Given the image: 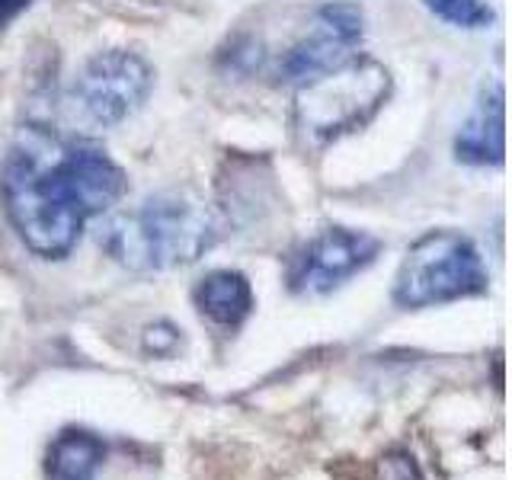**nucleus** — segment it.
Returning a JSON list of instances; mask_svg holds the SVG:
<instances>
[{
    "mask_svg": "<svg viewBox=\"0 0 512 480\" xmlns=\"http://www.w3.org/2000/svg\"><path fill=\"white\" fill-rule=\"evenodd\" d=\"M487 269L477 247L458 231H429L407 250L394 279L400 308H432L487 292Z\"/></svg>",
    "mask_w": 512,
    "mask_h": 480,
    "instance_id": "obj_4",
    "label": "nucleus"
},
{
    "mask_svg": "<svg viewBox=\"0 0 512 480\" xmlns=\"http://www.w3.org/2000/svg\"><path fill=\"white\" fill-rule=\"evenodd\" d=\"M429 13L458 29H484L493 23V10L484 0H423Z\"/></svg>",
    "mask_w": 512,
    "mask_h": 480,
    "instance_id": "obj_11",
    "label": "nucleus"
},
{
    "mask_svg": "<svg viewBox=\"0 0 512 480\" xmlns=\"http://www.w3.org/2000/svg\"><path fill=\"white\" fill-rule=\"evenodd\" d=\"M125 173L100 144L71 141L42 125L23 128L0 170V196L23 244L42 260H61L84 224L112 212Z\"/></svg>",
    "mask_w": 512,
    "mask_h": 480,
    "instance_id": "obj_1",
    "label": "nucleus"
},
{
    "mask_svg": "<svg viewBox=\"0 0 512 480\" xmlns=\"http://www.w3.org/2000/svg\"><path fill=\"white\" fill-rule=\"evenodd\" d=\"M29 4L32 0H0V29H4L7 23H13Z\"/></svg>",
    "mask_w": 512,
    "mask_h": 480,
    "instance_id": "obj_13",
    "label": "nucleus"
},
{
    "mask_svg": "<svg viewBox=\"0 0 512 480\" xmlns=\"http://www.w3.org/2000/svg\"><path fill=\"white\" fill-rule=\"evenodd\" d=\"M378 253L381 240L372 234L352 228H327L292 256L288 288L295 295H327L336 285L356 276L359 269L375 263Z\"/></svg>",
    "mask_w": 512,
    "mask_h": 480,
    "instance_id": "obj_6",
    "label": "nucleus"
},
{
    "mask_svg": "<svg viewBox=\"0 0 512 480\" xmlns=\"http://www.w3.org/2000/svg\"><path fill=\"white\" fill-rule=\"evenodd\" d=\"M365 16L356 4H327L317 10L311 36H304L279 64V77L285 84H308V80L340 68L356 52L362 39Z\"/></svg>",
    "mask_w": 512,
    "mask_h": 480,
    "instance_id": "obj_7",
    "label": "nucleus"
},
{
    "mask_svg": "<svg viewBox=\"0 0 512 480\" xmlns=\"http://www.w3.org/2000/svg\"><path fill=\"white\" fill-rule=\"evenodd\" d=\"M455 157L471 167H500L506 157V106L503 84H493L477 100L474 116L461 125Z\"/></svg>",
    "mask_w": 512,
    "mask_h": 480,
    "instance_id": "obj_8",
    "label": "nucleus"
},
{
    "mask_svg": "<svg viewBox=\"0 0 512 480\" xmlns=\"http://www.w3.org/2000/svg\"><path fill=\"white\" fill-rule=\"evenodd\" d=\"M192 301L202 317H208L218 327H240L253 314V288L250 279L237 269H215L202 276L192 288Z\"/></svg>",
    "mask_w": 512,
    "mask_h": 480,
    "instance_id": "obj_9",
    "label": "nucleus"
},
{
    "mask_svg": "<svg viewBox=\"0 0 512 480\" xmlns=\"http://www.w3.org/2000/svg\"><path fill=\"white\" fill-rule=\"evenodd\" d=\"M176 340H180V336H176V327H170V324H154L144 330V349L157 352V356L170 352L176 346Z\"/></svg>",
    "mask_w": 512,
    "mask_h": 480,
    "instance_id": "obj_12",
    "label": "nucleus"
},
{
    "mask_svg": "<svg viewBox=\"0 0 512 480\" xmlns=\"http://www.w3.org/2000/svg\"><path fill=\"white\" fill-rule=\"evenodd\" d=\"M151 87L154 74L148 64L132 52L112 48V52L93 55L80 68L71 90V109L87 125L109 128L138 112Z\"/></svg>",
    "mask_w": 512,
    "mask_h": 480,
    "instance_id": "obj_5",
    "label": "nucleus"
},
{
    "mask_svg": "<svg viewBox=\"0 0 512 480\" xmlns=\"http://www.w3.org/2000/svg\"><path fill=\"white\" fill-rule=\"evenodd\" d=\"M106 445L87 429H61L45 452V480H96Z\"/></svg>",
    "mask_w": 512,
    "mask_h": 480,
    "instance_id": "obj_10",
    "label": "nucleus"
},
{
    "mask_svg": "<svg viewBox=\"0 0 512 480\" xmlns=\"http://www.w3.org/2000/svg\"><path fill=\"white\" fill-rule=\"evenodd\" d=\"M391 93V74L375 58H346L340 68L301 84L295 103L298 132L308 144H330L362 128Z\"/></svg>",
    "mask_w": 512,
    "mask_h": 480,
    "instance_id": "obj_3",
    "label": "nucleus"
},
{
    "mask_svg": "<svg viewBox=\"0 0 512 480\" xmlns=\"http://www.w3.org/2000/svg\"><path fill=\"white\" fill-rule=\"evenodd\" d=\"M218 218L202 196L167 189L122 212H106L100 244L135 272H164L196 263L215 247Z\"/></svg>",
    "mask_w": 512,
    "mask_h": 480,
    "instance_id": "obj_2",
    "label": "nucleus"
}]
</instances>
